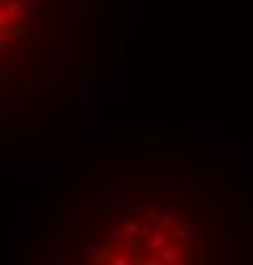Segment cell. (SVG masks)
<instances>
[{"mask_svg":"<svg viewBox=\"0 0 253 265\" xmlns=\"http://www.w3.org/2000/svg\"><path fill=\"white\" fill-rule=\"evenodd\" d=\"M164 245H166V235H164V232H156V235L149 240V250H154V253H161Z\"/></svg>","mask_w":253,"mask_h":265,"instance_id":"6da1fadb","label":"cell"},{"mask_svg":"<svg viewBox=\"0 0 253 265\" xmlns=\"http://www.w3.org/2000/svg\"><path fill=\"white\" fill-rule=\"evenodd\" d=\"M161 260H166V263H172V260L182 263V250H172V248H164V250H161Z\"/></svg>","mask_w":253,"mask_h":265,"instance_id":"7a4b0ae2","label":"cell"}]
</instances>
